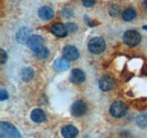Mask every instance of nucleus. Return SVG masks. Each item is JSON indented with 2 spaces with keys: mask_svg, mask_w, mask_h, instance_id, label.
Returning <instances> with one entry per match:
<instances>
[{
  "mask_svg": "<svg viewBox=\"0 0 147 138\" xmlns=\"http://www.w3.org/2000/svg\"><path fill=\"white\" fill-rule=\"evenodd\" d=\"M0 53H1V61H0V64L1 65H3L6 61H7V53H6V51L5 50H0Z\"/></svg>",
  "mask_w": 147,
  "mask_h": 138,
  "instance_id": "23",
  "label": "nucleus"
},
{
  "mask_svg": "<svg viewBox=\"0 0 147 138\" xmlns=\"http://www.w3.org/2000/svg\"><path fill=\"white\" fill-rule=\"evenodd\" d=\"M62 54H63V58H66L69 61L77 60L79 58V52L73 45H66L62 50Z\"/></svg>",
  "mask_w": 147,
  "mask_h": 138,
  "instance_id": "7",
  "label": "nucleus"
},
{
  "mask_svg": "<svg viewBox=\"0 0 147 138\" xmlns=\"http://www.w3.org/2000/svg\"><path fill=\"white\" fill-rule=\"evenodd\" d=\"M51 32H52V34H55L58 37H65L68 33V30H67L66 25H63L61 23H57L51 27Z\"/></svg>",
  "mask_w": 147,
  "mask_h": 138,
  "instance_id": "10",
  "label": "nucleus"
},
{
  "mask_svg": "<svg viewBox=\"0 0 147 138\" xmlns=\"http://www.w3.org/2000/svg\"><path fill=\"white\" fill-rule=\"evenodd\" d=\"M53 68L57 71H65L69 68V60L66 58H59L53 62Z\"/></svg>",
  "mask_w": 147,
  "mask_h": 138,
  "instance_id": "14",
  "label": "nucleus"
},
{
  "mask_svg": "<svg viewBox=\"0 0 147 138\" xmlns=\"http://www.w3.org/2000/svg\"><path fill=\"white\" fill-rule=\"evenodd\" d=\"M31 36H32L31 35V31L28 28H20L18 31V33L16 34V40L20 44H25V43L28 42Z\"/></svg>",
  "mask_w": 147,
  "mask_h": 138,
  "instance_id": "11",
  "label": "nucleus"
},
{
  "mask_svg": "<svg viewBox=\"0 0 147 138\" xmlns=\"http://www.w3.org/2000/svg\"><path fill=\"white\" fill-rule=\"evenodd\" d=\"M53 16H55L53 9L49 6H44L38 9V17L43 20H49V19L53 18Z\"/></svg>",
  "mask_w": 147,
  "mask_h": 138,
  "instance_id": "9",
  "label": "nucleus"
},
{
  "mask_svg": "<svg viewBox=\"0 0 147 138\" xmlns=\"http://www.w3.org/2000/svg\"><path fill=\"white\" fill-rule=\"evenodd\" d=\"M105 41L101 37H93L88 42V50L94 54H100L105 50Z\"/></svg>",
  "mask_w": 147,
  "mask_h": 138,
  "instance_id": "2",
  "label": "nucleus"
},
{
  "mask_svg": "<svg viewBox=\"0 0 147 138\" xmlns=\"http://www.w3.org/2000/svg\"><path fill=\"white\" fill-rule=\"evenodd\" d=\"M73 15V13H71V10L70 9H68V8H65L63 10H62V16L66 18H69L70 16Z\"/></svg>",
  "mask_w": 147,
  "mask_h": 138,
  "instance_id": "24",
  "label": "nucleus"
},
{
  "mask_svg": "<svg viewBox=\"0 0 147 138\" xmlns=\"http://www.w3.org/2000/svg\"><path fill=\"white\" fill-rule=\"evenodd\" d=\"M86 110H87V106H86L85 102H83V101H77V102H75L71 105V114H73L74 117H82V116H84Z\"/></svg>",
  "mask_w": 147,
  "mask_h": 138,
  "instance_id": "8",
  "label": "nucleus"
},
{
  "mask_svg": "<svg viewBox=\"0 0 147 138\" xmlns=\"http://www.w3.org/2000/svg\"><path fill=\"white\" fill-rule=\"evenodd\" d=\"M128 108L123 102H114L111 104L110 106V113L114 118H122L127 114Z\"/></svg>",
  "mask_w": 147,
  "mask_h": 138,
  "instance_id": "4",
  "label": "nucleus"
},
{
  "mask_svg": "<svg viewBox=\"0 0 147 138\" xmlns=\"http://www.w3.org/2000/svg\"><path fill=\"white\" fill-rule=\"evenodd\" d=\"M22 78L24 82H30L34 78V70L30 67H25L22 70Z\"/></svg>",
  "mask_w": 147,
  "mask_h": 138,
  "instance_id": "16",
  "label": "nucleus"
},
{
  "mask_svg": "<svg viewBox=\"0 0 147 138\" xmlns=\"http://www.w3.org/2000/svg\"><path fill=\"white\" fill-rule=\"evenodd\" d=\"M137 124L140 128H147V113H142L137 117Z\"/></svg>",
  "mask_w": 147,
  "mask_h": 138,
  "instance_id": "18",
  "label": "nucleus"
},
{
  "mask_svg": "<svg viewBox=\"0 0 147 138\" xmlns=\"http://www.w3.org/2000/svg\"><path fill=\"white\" fill-rule=\"evenodd\" d=\"M0 134H1V138H22L18 130L14 126L5 121L0 123Z\"/></svg>",
  "mask_w": 147,
  "mask_h": 138,
  "instance_id": "1",
  "label": "nucleus"
},
{
  "mask_svg": "<svg viewBox=\"0 0 147 138\" xmlns=\"http://www.w3.org/2000/svg\"><path fill=\"white\" fill-rule=\"evenodd\" d=\"M31 119L36 122V123H41V122H44L47 119V116L44 113V111H42L41 109H34L31 113Z\"/></svg>",
  "mask_w": 147,
  "mask_h": 138,
  "instance_id": "15",
  "label": "nucleus"
},
{
  "mask_svg": "<svg viewBox=\"0 0 147 138\" xmlns=\"http://www.w3.org/2000/svg\"><path fill=\"white\" fill-rule=\"evenodd\" d=\"M7 97H8L7 91H5V89H1V96H0V100H1V101H3V100H6Z\"/></svg>",
  "mask_w": 147,
  "mask_h": 138,
  "instance_id": "25",
  "label": "nucleus"
},
{
  "mask_svg": "<svg viewBox=\"0 0 147 138\" xmlns=\"http://www.w3.org/2000/svg\"><path fill=\"white\" fill-rule=\"evenodd\" d=\"M70 80L74 84H80L85 80V74L80 69H73L70 72Z\"/></svg>",
  "mask_w": 147,
  "mask_h": 138,
  "instance_id": "12",
  "label": "nucleus"
},
{
  "mask_svg": "<svg viewBox=\"0 0 147 138\" xmlns=\"http://www.w3.org/2000/svg\"><path fill=\"white\" fill-rule=\"evenodd\" d=\"M119 12H120V9H119V7L117 5H112L110 7V15L112 17L118 16L119 15Z\"/></svg>",
  "mask_w": 147,
  "mask_h": 138,
  "instance_id": "20",
  "label": "nucleus"
},
{
  "mask_svg": "<svg viewBox=\"0 0 147 138\" xmlns=\"http://www.w3.org/2000/svg\"><path fill=\"white\" fill-rule=\"evenodd\" d=\"M61 135L63 138H75L78 135V129L74 126H65L61 129Z\"/></svg>",
  "mask_w": 147,
  "mask_h": 138,
  "instance_id": "13",
  "label": "nucleus"
},
{
  "mask_svg": "<svg viewBox=\"0 0 147 138\" xmlns=\"http://www.w3.org/2000/svg\"><path fill=\"white\" fill-rule=\"evenodd\" d=\"M82 2H83V5L85 7H92V6H94V3L96 2V0H82Z\"/></svg>",
  "mask_w": 147,
  "mask_h": 138,
  "instance_id": "22",
  "label": "nucleus"
},
{
  "mask_svg": "<svg viewBox=\"0 0 147 138\" xmlns=\"http://www.w3.org/2000/svg\"><path fill=\"white\" fill-rule=\"evenodd\" d=\"M144 30H146L147 31V26H144Z\"/></svg>",
  "mask_w": 147,
  "mask_h": 138,
  "instance_id": "26",
  "label": "nucleus"
},
{
  "mask_svg": "<svg viewBox=\"0 0 147 138\" xmlns=\"http://www.w3.org/2000/svg\"><path fill=\"white\" fill-rule=\"evenodd\" d=\"M66 27H67L68 32H70V33H75V32L78 30L77 25L74 24V23H67V24H66Z\"/></svg>",
  "mask_w": 147,
  "mask_h": 138,
  "instance_id": "21",
  "label": "nucleus"
},
{
  "mask_svg": "<svg viewBox=\"0 0 147 138\" xmlns=\"http://www.w3.org/2000/svg\"><path fill=\"white\" fill-rule=\"evenodd\" d=\"M115 85V80H114V78L110 76V75H105V76H103L101 79H100V82H98V86L103 91V92H108V91H111L113 87Z\"/></svg>",
  "mask_w": 147,
  "mask_h": 138,
  "instance_id": "6",
  "label": "nucleus"
},
{
  "mask_svg": "<svg viewBox=\"0 0 147 138\" xmlns=\"http://www.w3.org/2000/svg\"><path fill=\"white\" fill-rule=\"evenodd\" d=\"M34 53H35V57L38 58V59H45L49 55V50L45 47H43L42 49H40L38 51L34 52Z\"/></svg>",
  "mask_w": 147,
  "mask_h": 138,
  "instance_id": "19",
  "label": "nucleus"
},
{
  "mask_svg": "<svg viewBox=\"0 0 147 138\" xmlns=\"http://www.w3.org/2000/svg\"><path fill=\"white\" fill-rule=\"evenodd\" d=\"M135 17H136V10L134 8H126L122 12V19L125 22H131Z\"/></svg>",
  "mask_w": 147,
  "mask_h": 138,
  "instance_id": "17",
  "label": "nucleus"
},
{
  "mask_svg": "<svg viewBox=\"0 0 147 138\" xmlns=\"http://www.w3.org/2000/svg\"><path fill=\"white\" fill-rule=\"evenodd\" d=\"M123 43L127 44L129 47H136L142 41V35L139 34L137 31H134V30H130L127 31L125 34H123Z\"/></svg>",
  "mask_w": 147,
  "mask_h": 138,
  "instance_id": "3",
  "label": "nucleus"
},
{
  "mask_svg": "<svg viewBox=\"0 0 147 138\" xmlns=\"http://www.w3.org/2000/svg\"><path fill=\"white\" fill-rule=\"evenodd\" d=\"M43 44H44V41H43V39H42L40 35H32V36L30 37L28 42H27L28 48L33 52H36V51H38L40 49H42V48L44 47Z\"/></svg>",
  "mask_w": 147,
  "mask_h": 138,
  "instance_id": "5",
  "label": "nucleus"
}]
</instances>
